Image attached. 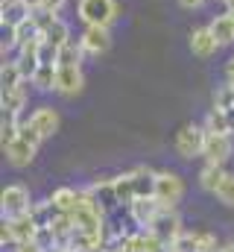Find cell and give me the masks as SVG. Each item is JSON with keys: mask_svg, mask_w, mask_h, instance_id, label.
I'll use <instances>...</instances> for the list:
<instances>
[{"mask_svg": "<svg viewBox=\"0 0 234 252\" xmlns=\"http://www.w3.org/2000/svg\"><path fill=\"white\" fill-rule=\"evenodd\" d=\"M76 12H79V21L85 27H112L117 21L115 0H79Z\"/></svg>", "mask_w": 234, "mask_h": 252, "instance_id": "1", "label": "cell"}, {"mask_svg": "<svg viewBox=\"0 0 234 252\" xmlns=\"http://www.w3.org/2000/svg\"><path fill=\"white\" fill-rule=\"evenodd\" d=\"M29 208H32V196H29L27 185L12 182V185L3 188V193H0V214H3V220L29 214Z\"/></svg>", "mask_w": 234, "mask_h": 252, "instance_id": "2", "label": "cell"}, {"mask_svg": "<svg viewBox=\"0 0 234 252\" xmlns=\"http://www.w3.org/2000/svg\"><path fill=\"white\" fill-rule=\"evenodd\" d=\"M205 126L202 124H184L178 132H176V153H178V158H196V156H202V147H205Z\"/></svg>", "mask_w": 234, "mask_h": 252, "instance_id": "3", "label": "cell"}, {"mask_svg": "<svg viewBox=\"0 0 234 252\" xmlns=\"http://www.w3.org/2000/svg\"><path fill=\"white\" fill-rule=\"evenodd\" d=\"M155 199H158L164 208H176V205L184 199V179H181L176 170H158V179H155Z\"/></svg>", "mask_w": 234, "mask_h": 252, "instance_id": "4", "label": "cell"}, {"mask_svg": "<svg viewBox=\"0 0 234 252\" xmlns=\"http://www.w3.org/2000/svg\"><path fill=\"white\" fill-rule=\"evenodd\" d=\"M149 232H152V235L167 247V250H170V247H173V241L184 232V229H181V217L176 214V208H161V211H158V217L149 223Z\"/></svg>", "mask_w": 234, "mask_h": 252, "instance_id": "5", "label": "cell"}, {"mask_svg": "<svg viewBox=\"0 0 234 252\" xmlns=\"http://www.w3.org/2000/svg\"><path fill=\"white\" fill-rule=\"evenodd\" d=\"M234 153L232 135H217V132H208L205 135V147H202V158L208 164H226Z\"/></svg>", "mask_w": 234, "mask_h": 252, "instance_id": "6", "label": "cell"}, {"mask_svg": "<svg viewBox=\"0 0 234 252\" xmlns=\"http://www.w3.org/2000/svg\"><path fill=\"white\" fill-rule=\"evenodd\" d=\"M161 208H164V205H161L155 196H138V199L126 208V214H129V220H132L138 229H149V223L158 217Z\"/></svg>", "mask_w": 234, "mask_h": 252, "instance_id": "7", "label": "cell"}, {"mask_svg": "<svg viewBox=\"0 0 234 252\" xmlns=\"http://www.w3.org/2000/svg\"><path fill=\"white\" fill-rule=\"evenodd\" d=\"M79 41L85 47V56H103L112 47V32H109V27H85Z\"/></svg>", "mask_w": 234, "mask_h": 252, "instance_id": "8", "label": "cell"}, {"mask_svg": "<svg viewBox=\"0 0 234 252\" xmlns=\"http://www.w3.org/2000/svg\"><path fill=\"white\" fill-rule=\"evenodd\" d=\"M3 153H6V161H9L12 167H29V164H32V158H35V153H38V147L18 135L12 144H6V147H3Z\"/></svg>", "mask_w": 234, "mask_h": 252, "instance_id": "9", "label": "cell"}, {"mask_svg": "<svg viewBox=\"0 0 234 252\" xmlns=\"http://www.w3.org/2000/svg\"><path fill=\"white\" fill-rule=\"evenodd\" d=\"M3 223H6V229H9V238H12L15 247H21V244H32L35 235H38V226H35V220H32L29 214L12 217V220H3Z\"/></svg>", "mask_w": 234, "mask_h": 252, "instance_id": "10", "label": "cell"}, {"mask_svg": "<svg viewBox=\"0 0 234 252\" xmlns=\"http://www.w3.org/2000/svg\"><path fill=\"white\" fill-rule=\"evenodd\" d=\"M85 85V73L82 64L79 67H58L56 70V94L61 97H76Z\"/></svg>", "mask_w": 234, "mask_h": 252, "instance_id": "11", "label": "cell"}, {"mask_svg": "<svg viewBox=\"0 0 234 252\" xmlns=\"http://www.w3.org/2000/svg\"><path fill=\"white\" fill-rule=\"evenodd\" d=\"M27 124H32L38 132H41V138L47 141V138H53V135L58 132L61 121H58V112L53 109V106H38V109L27 118Z\"/></svg>", "mask_w": 234, "mask_h": 252, "instance_id": "12", "label": "cell"}, {"mask_svg": "<svg viewBox=\"0 0 234 252\" xmlns=\"http://www.w3.org/2000/svg\"><path fill=\"white\" fill-rule=\"evenodd\" d=\"M190 50H193V56H199V59H208V56H214V53L220 50V41L214 38L211 27H196V30L190 32Z\"/></svg>", "mask_w": 234, "mask_h": 252, "instance_id": "13", "label": "cell"}, {"mask_svg": "<svg viewBox=\"0 0 234 252\" xmlns=\"http://www.w3.org/2000/svg\"><path fill=\"white\" fill-rule=\"evenodd\" d=\"M32 15L27 0H0V24L3 27H18Z\"/></svg>", "mask_w": 234, "mask_h": 252, "instance_id": "14", "label": "cell"}, {"mask_svg": "<svg viewBox=\"0 0 234 252\" xmlns=\"http://www.w3.org/2000/svg\"><path fill=\"white\" fill-rule=\"evenodd\" d=\"M24 106H27V82H24V85H18V88L0 91V109H3V115H15V118L24 124V118H21Z\"/></svg>", "mask_w": 234, "mask_h": 252, "instance_id": "15", "label": "cell"}, {"mask_svg": "<svg viewBox=\"0 0 234 252\" xmlns=\"http://www.w3.org/2000/svg\"><path fill=\"white\" fill-rule=\"evenodd\" d=\"M132 173V185H135V193L138 196H155V179H158V170L146 167V164H138Z\"/></svg>", "mask_w": 234, "mask_h": 252, "instance_id": "16", "label": "cell"}, {"mask_svg": "<svg viewBox=\"0 0 234 252\" xmlns=\"http://www.w3.org/2000/svg\"><path fill=\"white\" fill-rule=\"evenodd\" d=\"M88 190H91V196L106 208V214L109 211H115V208H120V202H117V193H115V185H112V179H97V182H91L88 185Z\"/></svg>", "mask_w": 234, "mask_h": 252, "instance_id": "17", "label": "cell"}, {"mask_svg": "<svg viewBox=\"0 0 234 252\" xmlns=\"http://www.w3.org/2000/svg\"><path fill=\"white\" fill-rule=\"evenodd\" d=\"M82 56H85V47L79 38H70L67 44L58 47V67H79L82 64Z\"/></svg>", "mask_w": 234, "mask_h": 252, "instance_id": "18", "label": "cell"}, {"mask_svg": "<svg viewBox=\"0 0 234 252\" xmlns=\"http://www.w3.org/2000/svg\"><path fill=\"white\" fill-rule=\"evenodd\" d=\"M226 164H208L205 161V167L199 170V188L202 190H208V193H214V190L220 188V182L226 179Z\"/></svg>", "mask_w": 234, "mask_h": 252, "instance_id": "19", "label": "cell"}, {"mask_svg": "<svg viewBox=\"0 0 234 252\" xmlns=\"http://www.w3.org/2000/svg\"><path fill=\"white\" fill-rule=\"evenodd\" d=\"M208 27H211V32H214V38L220 41V47L234 44V21H232V15H229V12H226V15H217Z\"/></svg>", "mask_w": 234, "mask_h": 252, "instance_id": "20", "label": "cell"}, {"mask_svg": "<svg viewBox=\"0 0 234 252\" xmlns=\"http://www.w3.org/2000/svg\"><path fill=\"white\" fill-rule=\"evenodd\" d=\"M53 205H56L58 211H73L76 205H79V190L76 188H67V185H61V188H53L50 190V196H47Z\"/></svg>", "mask_w": 234, "mask_h": 252, "instance_id": "21", "label": "cell"}, {"mask_svg": "<svg viewBox=\"0 0 234 252\" xmlns=\"http://www.w3.org/2000/svg\"><path fill=\"white\" fill-rule=\"evenodd\" d=\"M112 185H115V193H117L120 208H129V205L138 199L135 185H132V173H120V176H115V179H112Z\"/></svg>", "mask_w": 234, "mask_h": 252, "instance_id": "22", "label": "cell"}, {"mask_svg": "<svg viewBox=\"0 0 234 252\" xmlns=\"http://www.w3.org/2000/svg\"><path fill=\"white\" fill-rule=\"evenodd\" d=\"M58 214H61V211H58L50 199H44V202H32V208H29V217L35 220V226H38V229L53 226V220H56Z\"/></svg>", "mask_w": 234, "mask_h": 252, "instance_id": "23", "label": "cell"}, {"mask_svg": "<svg viewBox=\"0 0 234 252\" xmlns=\"http://www.w3.org/2000/svg\"><path fill=\"white\" fill-rule=\"evenodd\" d=\"M205 132H217V135H232V126H229V112L226 109H220V106H214L208 115H205Z\"/></svg>", "mask_w": 234, "mask_h": 252, "instance_id": "24", "label": "cell"}, {"mask_svg": "<svg viewBox=\"0 0 234 252\" xmlns=\"http://www.w3.org/2000/svg\"><path fill=\"white\" fill-rule=\"evenodd\" d=\"M56 70L58 64H41L35 70V76L29 79V85H35L38 91H56Z\"/></svg>", "mask_w": 234, "mask_h": 252, "instance_id": "25", "label": "cell"}, {"mask_svg": "<svg viewBox=\"0 0 234 252\" xmlns=\"http://www.w3.org/2000/svg\"><path fill=\"white\" fill-rule=\"evenodd\" d=\"M27 79H24V73H21V67L15 59H9V62H3L0 67V85H3V91H9V88H18V85H24Z\"/></svg>", "mask_w": 234, "mask_h": 252, "instance_id": "26", "label": "cell"}, {"mask_svg": "<svg viewBox=\"0 0 234 252\" xmlns=\"http://www.w3.org/2000/svg\"><path fill=\"white\" fill-rule=\"evenodd\" d=\"M41 35H44V41H50V44L61 47V44H67V41H70V27H67V21L56 18V21H53Z\"/></svg>", "mask_w": 234, "mask_h": 252, "instance_id": "27", "label": "cell"}, {"mask_svg": "<svg viewBox=\"0 0 234 252\" xmlns=\"http://www.w3.org/2000/svg\"><path fill=\"white\" fill-rule=\"evenodd\" d=\"M214 196H217L226 208H234V173H226V179L220 182V188L214 190Z\"/></svg>", "mask_w": 234, "mask_h": 252, "instance_id": "28", "label": "cell"}, {"mask_svg": "<svg viewBox=\"0 0 234 252\" xmlns=\"http://www.w3.org/2000/svg\"><path fill=\"white\" fill-rule=\"evenodd\" d=\"M170 252H199V241H196V232H181L173 241Z\"/></svg>", "mask_w": 234, "mask_h": 252, "instance_id": "29", "label": "cell"}, {"mask_svg": "<svg viewBox=\"0 0 234 252\" xmlns=\"http://www.w3.org/2000/svg\"><path fill=\"white\" fill-rule=\"evenodd\" d=\"M56 18H58V12H50V9H44V6H41V9H32V21L38 24V30H41V32H44Z\"/></svg>", "mask_w": 234, "mask_h": 252, "instance_id": "30", "label": "cell"}, {"mask_svg": "<svg viewBox=\"0 0 234 252\" xmlns=\"http://www.w3.org/2000/svg\"><path fill=\"white\" fill-rule=\"evenodd\" d=\"M214 106H220V109H232L234 106V91H232L229 82H226L223 88H217V94H214Z\"/></svg>", "mask_w": 234, "mask_h": 252, "instance_id": "31", "label": "cell"}, {"mask_svg": "<svg viewBox=\"0 0 234 252\" xmlns=\"http://www.w3.org/2000/svg\"><path fill=\"white\" fill-rule=\"evenodd\" d=\"M196 241H199V252H220V244L211 232H196Z\"/></svg>", "mask_w": 234, "mask_h": 252, "instance_id": "32", "label": "cell"}, {"mask_svg": "<svg viewBox=\"0 0 234 252\" xmlns=\"http://www.w3.org/2000/svg\"><path fill=\"white\" fill-rule=\"evenodd\" d=\"M208 0H178V6L181 9H187V12H193V9H202Z\"/></svg>", "mask_w": 234, "mask_h": 252, "instance_id": "33", "label": "cell"}, {"mask_svg": "<svg viewBox=\"0 0 234 252\" xmlns=\"http://www.w3.org/2000/svg\"><path fill=\"white\" fill-rule=\"evenodd\" d=\"M226 79H229V82H234V56L226 62Z\"/></svg>", "mask_w": 234, "mask_h": 252, "instance_id": "34", "label": "cell"}, {"mask_svg": "<svg viewBox=\"0 0 234 252\" xmlns=\"http://www.w3.org/2000/svg\"><path fill=\"white\" fill-rule=\"evenodd\" d=\"M226 112H229V126H232V135H234V106L232 109H226Z\"/></svg>", "mask_w": 234, "mask_h": 252, "instance_id": "35", "label": "cell"}, {"mask_svg": "<svg viewBox=\"0 0 234 252\" xmlns=\"http://www.w3.org/2000/svg\"><path fill=\"white\" fill-rule=\"evenodd\" d=\"M226 12H232V15H234V0H229V3H226Z\"/></svg>", "mask_w": 234, "mask_h": 252, "instance_id": "36", "label": "cell"}, {"mask_svg": "<svg viewBox=\"0 0 234 252\" xmlns=\"http://www.w3.org/2000/svg\"><path fill=\"white\" fill-rule=\"evenodd\" d=\"M223 252H234V241H232V244H226V247H223Z\"/></svg>", "mask_w": 234, "mask_h": 252, "instance_id": "37", "label": "cell"}, {"mask_svg": "<svg viewBox=\"0 0 234 252\" xmlns=\"http://www.w3.org/2000/svg\"><path fill=\"white\" fill-rule=\"evenodd\" d=\"M229 85H232V91H234V82H229Z\"/></svg>", "mask_w": 234, "mask_h": 252, "instance_id": "38", "label": "cell"}, {"mask_svg": "<svg viewBox=\"0 0 234 252\" xmlns=\"http://www.w3.org/2000/svg\"><path fill=\"white\" fill-rule=\"evenodd\" d=\"M220 3H229V0H220Z\"/></svg>", "mask_w": 234, "mask_h": 252, "instance_id": "39", "label": "cell"}, {"mask_svg": "<svg viewBox=\"0 0 234 252\" xmlns=\"http://www.w3.org/2000/svg\"><path fill=\"white\" fill-rule=\"evenodd\" d=\"M229 15H232V12H229ZM232 21H234V15H232Z\"/></svg>", "mask_w": 234, "mask_h": 252, "instance_id": "40", "label": "cell"}]
</instances>
